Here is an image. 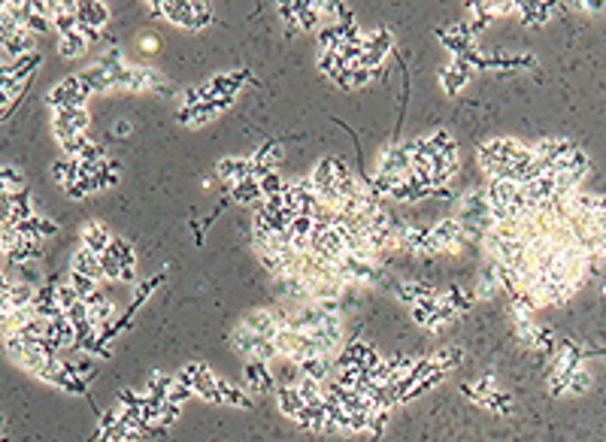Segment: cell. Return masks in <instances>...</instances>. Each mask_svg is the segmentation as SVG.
<instances>
[{
    "label": "cell",
    "mask_w": 606,
    "mask_h": 442,
    "mask_svg": "<svg viewBox=\"0 0 606 442\" xmlns=\"http://www.w3.org/2000/svg\"><path fill=\"white\" fill-rule=\"evenodd\" d=\"M273 346L279 351V358L291 360L294 367H300L303 360H309V358H319V348L312 343V336L300 333V331H288V327H282V331L273 336Z\"/></svg>",
    "instance_id": "obj_1"
},
{
    "label": "cell",
    "mask_w": 606,
    "mask_h": 442,
    "mask_svg": "<svg viewBox=\"0 0 606 442\" xmlns=\"http://www.w3.org/2000/svg\"><path fill=\"white\" fill-rule=\"evenodd\" d=\"M231 346L237 348L246 360H261V364H270V360H276V358H279V351H276V346L270 343V339L255 336L246 324H237V327H233V333H231Z\"/></svg>",
    "instance_id": "obj_2"
},
{
    "label": "cell",
    "mask_w": 606,
    "mask_h": 442,
    "mask_svg": "<svg viewBox=\"0 0 606 442\" xmlns=\"http://www.w3.org/2000/svg\"><path fill=\"white\" fill-rule=\"evenodd\" d=\"M395 49V40H391V33L388 31H376V33H367L364 37V55H361V70H370V73H376L379 67H382V61L388 58V52Z\"/></svg>",
    "instance_id": "obj_3"
},
{
    "label": "cell",
    "mask_w": 606,
    "mask_h": 442,
    "mask_svg": "<svg viewBox=\"0 0 606 442\" xmlns=\"http://www.w3.org/2000/svg\"><path fill=\"white\" fill-rule=\"evenodd\" d=\"M243 385L252 394L276 391V379H273V372H270V364H261V360H246V367H243Z\"/></svg>",
    "instance_id": "obj_4"
},
{
    "label": "cell",
    "mask_w": 606,
    "mask_h": 442,
    "mask_svg": "<svg viewBox=\"0 0 606 442\" xmlns=\"http://www.w3.org/2000/svg\"><path fill=\"white\" fill-rule=\"evenodd\" d=\"M255 336H261V339H270L273 343V336L282 331V321H279V312L276 309H255L246 315V321H243Z\"/></svg>",
    "instance_id": "obj_5"
},
{
    "label": "cell",
    "mask_w": 606,
    "mask_h": 442,
    "mask_svg": "<svg viewBox=\"0 0 606 442\" xmlns=\"http://www.w3.org/2000/svg\"><path fill=\"white\" fill-rule=\"evenodd\" d=\"M216 176L221 182H231L237 185L243 179H252V161L249 158H221L216 164Z\"/></svg>",
    "instance_id": "obj_6"
},
{
    "label": "cell",
    "mask_w": 606,
    "mask_h": 442,
    "mask_svg": "<svg viewBox=\"0 0 606 442\" xmlns=\"http://www.w3.org/2000/svg\"><path fill=\"white\" fill-rule=\"evenodd\" d=\"M395 294H397V300L407 303V306H419L422 300H436L440 297V291H436L434 285H424V282H415V279L395 285Z\"/></svg>",
    "instance_id": "obj_7"
},
{
    "label": "cell",
    "mask_w": 606,
    "mask_h": 442,
    "mask_svg": "<svg viewBox=\"0 0 606 442\" xmlns=\"http://www.w3.org/2000/svg\"><path fill=\"white\" fill-rule=\"evenodd\" d=\"M82 248H88V252H94V255H104L109 243H112V233L104 221H88L82 224Z\"/></svg>",
    "instance_id": "obj_8"
},
{
    "label": "cell",
    "mask_w": 606,
    "mask_h": 442,
    "mask_svg": "<svg viewBox=\"0 0 606 442\" xmlns=\"http://www.w3.org/2000/svg\"><path fill=\"white\" fill-rule=\"evenodd\" d=\"M379 173H388V176H407L409 173V152L407 145H391V149L382 152V161H379Z\"/></svg>",
    "instance_id": "obj_9"
},
{
    "label": "cell",
    "mask_w": 606,
    "mask_h": 442,
    "mask_svg": "<svg viewBox=\"0 0 606 442\" xmlns=\"http://www.w3.org/2000/svg\"><path fill=\"white\" fill-rule=\"evenodd\" d=\"M76 21L88 28H104L109 21V6L106 4H97V0H85V4H76ZM76 25V28H79Z\"/></svg>",
    "instance_id": "obj_10"
},
{
    "label": "cell",
    "mask_w": 606,
    "mask_h": 442,
    "mask_svg": "<svg viewBox=\"0 0 606 442\" xmlns=\"http://www.w3.org/2000/svg\"><path fill=\"white\" fill-rule=\"evenodd\" d=\"M576 152V143L573 140H558V137H549V140H540L534 145V155L543 158V161H561V158L573 155Z\"/></svg>",
    "instance_id": "obj_11"
},
{
    "label": "cell",
    "mask_w": 606,
    "mask_h": 442,
    "mask_svg": "<svg viewBox=\"0 0 606 442\" xmlns=\"http://www.w3.org/2000/svg\"><path fill=\"white\" fill-rule=\"evenodd\" d=\"M70 270L73 273H82L94 282H104V270H100V260L94 252H88V248H76L73 258H70Z\"/></svg>",
    "instance_id": "obj_12"
},
{
    "label": "cell",
    "mask_w": 606,
    "mask_h": 442,
    "mask_svg": "<svg viewBox=\"0 0 606 442\" xmlns=\"http://www.w3.org/2000/svg\"><path fill=\"white\" fill-rule=\"evenodd\" d=\"M470 73H473V70H470V67H467L461 58H455V61L443 70V76H440V82H443V88H446V94H458V92H461V88L467 85Z\"/></svg>",
    "instance_id": "obj_13"
},
{
    "label": "cell",
    "mask_w": 606,
    "mask_h": 442,
    "mask_svg": "<svg viewBox=\"0 0 606 442\" xmlns=\"http://www.w3.org/2000/svg\"><path fill=\"white\" fill-rule=\"evenodd\" d=\"M76 79H79V85L88 88L92 94L97 92H109V73H106V64L100 61V64H92V67H85L82 73H76Z\"/></svg>",
    "instance_id": "obj_14"
},
{
    "label": "cell",
    "mask_w": 606,
    "mask_h": 442,
    "mask_svg": "<svg viewBox=\"0 0 606 442\" xmlns=\"http://www.w3.org/2000/svg\"><path fill=\"white\" fill-rule=\"evenodd\" d=\"M164 18L170 21V25H179V28H188L192 31V21H194V4H179V0H164Z\"/></svg>",
    "instance_id": "obj_15"
},
{
    "label": "cell",
    "mask_w": 606,
    "mask_h": 442,
    "mask_svg": "<svg viewBox=\"0 0 606 442\" xmlns=\"http://www.w3.org/2000/svg\"><path fill=\"white\" fill-rule=\"evenodd\" d=\"M49 173H52V179L61 188H67V185L79 182V161H70V158H55L52 167H49Z\"/></svg>",
    "instance_id": "obj_16"
},
{
    "label": "cell",
    "mask_w": 606,
    "mask_h": 442,
    "mask_svg": "<svg viewBox=\"0 0 606 442\" xmlns=\"http://www.w3.org/2000/svg\"><path fill=\"white\" fill-rule=\"evenodd\" d=\"M276 403H279V412L288 415V418H294L303 406H307V403L300 400V394H297L294 385H279V388H276Z\"/></svg>",
    "instance_id": "obj_17"
},
{
    "label": "cell",
    "mask_w": 606,
    "mask_h": 442,
    "mask_svg": "<svg viewBox=\"0 0 606 442\" xmlns=\"http://www.w3.org/2000/svg\"><path fill=\"white\" fill-rule=\"evenodd\" d=\"M555 4H519V16L522 25H546L552 18Z\"/></svg>",
    "instance_id": "obj_18"
},
{
    "label": "cell",
    "mask_w": 606,
    "mask_h": 442,
    "mask_svg": "<svg viewBox=\"0 0 606 442\" xmlns=\"http://www.w3.org/2000/svg\"><path fill=\"white\" fill-rule=\"evenodd\" d=\"M219 397H221V403H228V406H240V409H252V397L246 394L243 388H237V385L224 382V379H219Z\"/></svg>",
    "instance_id": "obj_19"
},
{
    "label": "cell",
    "mask_w": 606,
    "mask_h": 442,
    "mask_svg": "<svg viewBox=\"0 0 606 442\" xmlns=\"http://www.w3.org/2000/svg\"><path fill=\"white\" fill-rule=\"evenodd\" d=\"M40 61H43L40 52H31V55H21V58H16L13 61V79H16V82H21V85H28V79L40 67Z\"/></svg>",
    "instance_id": "obj_20"
},
{
    "label": "cell",
    "mask_w": 606,
    "mask_h": 442,
    "mask_svg": "<svg viewBox=\"0 0 606 442\" xmlns=\"http://www.w3.org/2000/svg\"><path fill=\"white\" fill-rule=\"evenodd\" d=\"M231 200H237V203H258V200H264L261 194V185L255 182V179H243V182L237 185H231Z\"/></svg>",
    "instance_id": "obj_21"
},
{
    "label": "cell",
    "mask_w": 606,
    "mask_h": 442,
    "mask_svg": "<svg viewBox=\"0 0 606 442\" xmlns=\"http://www.w3.org/2000/svg\"><path fill=\"white\" fill-rule=\"evenodd\" d=\"M33 297H37V288L33 285L13 282V288H9V309H28V306H33Z\"/></svg>",
    "instance_id": "obj_22"
},
{
    "label": "cell",
    "mask_w": 606,
    "mask_h": 442,
    "mask_svg": "<svg viewBox=\"0 0 606 442\" xmlns=\"http://www.w3.org/2000/svg\"><path fill=\"white\" fill-rule=\"evenodd\" d=\"M88 52V43L79 37V31H73V33H67V37L58 40V55L61 58H79V55Z\"/></svg>",
    "instance_id": "obj_23"
},
{
    "label": "cell",
    "mask_w": 606,
    "mask_h": 442,
    "mask_svg": "<svg viewBox=\"0 0 606 442\" xmlns=\"http://www.w3.org/2000/svg\"><path fill=\"white\" fill-rule=\"evenodd\" d=\"M109 252L119 258L121 270H125V267L137 270V255H133V245H131L128 240H121V236H112V243H109Z\"/></svg>",
    "instance_id": "obj_24"
},
{
    "label": "cell",
    "mask_w": 606,
    "mask_h": 442,
    "mask_svg": "<svg viewBox=\"0 0 606 442\" xmlns=\"http://www.w3.org/2000/svg\"><path fill=\"white\" fill-rule=\"evenodd\" d=\"M588 388H591V372H588L585 367H579V370L570 372V379H567V394L579 397V394H585Z\"/></svg>",
    "instance_id": "obj_25"
},
{
    "label": "cell",
    "mask_w": 606,
    "mask_h": 442,
    "mask_svg": "<svg viewBox=\"0 0 606 442\" xmlns=\"http://www.w3.org/2000/svg\"><path fill=\"white\" fill-rule=\"evenodd\" d=\"M16 231H18V240H25V243H43V231H40V215H37V219H28V221L16 224Z\"/></svg>",
    "instance_id": "obj_26"
},
{
    "label": "cell",
    "mask_w": 606,
    "mask_h": 442,
    "mask_svg": "<svg viewBox=\"0 0 606 442\" xmlns=\"http://www.w3.org/2000/svg\"><path fill=\"white\" fill-rule=\"evenodd\" d=\"M97 260H100V270H104V279H116V282H121V264H119V258L109 252L104 255H97Z\"/></svg>",
    "instance_id": "obj_27"
},
{
    "label": "cell",
    "mask_w": 606,
    "mask_h": 442,
    "mask_svg": "<svg viewBox=\"0 0 606 442\" xmlns=\"http://www.w3.org/2000/svg\"><path fill=\"white\" fill-rule=\"evenodd\" d=\"M258 185H261V194L264 197H276V194H282L288 182H282V176H279V173H270V176H264Z\"/></svg>",
    "instance_id": "obj_28"
},
{
    "label": "cell",
    "mask_w": 606,
    "mask_h": 442,
    "mask_svg": "<svg viewBox=\"0 0 606 442\" xmlns=\"http://www.w3.org/2000/svg\"><path fill=\"white\" fill-rule=\"evenodd\" d=\"M161 279H164V276H152L149 282H143V285L137 288V300H133V303H131V312H133V309H140V306H143L145 300H149V297H152V291H155V288H158V285H161Z\"/></svg>",
    "instance_id": "obj_29"
},
{
    "label": "cell",
    "mask_w": 606,
    "mask_h": 442,
    "mask_svg": "<svg viewBox=\"0 0 606 442\" xmlns=\"http://www.w3.org/2000/svg\"><path fill=\"white\" fill-rule=\"evenodd\" d=\"M319 70L328 79H334L340 73V58H336V52H319Z\"/></svg>",
    "instance_id": "obj_30"
},
{
    "label": "cell",
    "mask_w": 606,
    "mask_h": 442,
    "mask_svg": "<svg viewBox=\"0 0 606 442\" xmlns=\"http://www.w3.org/2000/svg\"><path fill=\"white\" fill-rule=\"evenodd\" d=\"M55 297H58V306H61L64 312H70L73 306L79 303V297H76V291H73L70 285H67V282H64V285H58V294H55Z\"/></svg>",
    "instance_id": "obj_31"
},
{
    "label": "cell",
    "mask_w": 606,
    "mask_h": 442,
    "mask_svg": "<svg viewBox=\"0 0 606 442\" xmlns=\"http://www.w3.org/2000/svg\"><path fill=\"white\" fill-rule=\"evenodd\" d=\"M212 21V9L206 4H194V21H192V31H204Z\"/></svg>",
    "instance_id": "obj_32"
},
{
    "label": "cell",
    "mask_w": 606,
    "mask_h": 442,
    "mask_svg": "<svg viewBox=\"0 0 606 442\" xmlns=\"http://www.w3.org/2000/svg\"><path fill=\"white\" fill-rule=\"evenodd\" d=\"M25 31L31 33V37H33V33H49V31H52V21H49V18H40V16H33V13H31V16H28V21H25Z\"/></svg>",
    "instance_id": "obj_33"
},
{
    "label": "cell",
    "mask_w": 606,
    "mask_h": 442,
    "mask_svg": "<svg viewBox=\"0 0 606 442\" xmlns=\"http://www.w3.org/2000/svg\"><path fill=\"white\" fill-rule=\"evenodd\" d=\"M40 231H43V240H46V236L58 233V224H55L52 219H43V215H40Z\"/></svg>",
    "instance_id": "obj_34"
},
{
    "label": "cell",
    "mask_w": 606,
    "mask_h": 442,
    "mask_svg": "<svg viewBox=\"0 0 606 442\" xmlns=\"http://www.w3.org/2000/svg\"><path fill=\"white\" fill-rule=\"evenodd\" d=\"M491 25V16H476L473 21H470V33H479V31H485Z\"/></svg>",
    "instance_id": "obj_35"
},
{
    "label": "cell",
    "mask_w": 606,
    "mask_h": 442,
    "mask_svg": "<svg viewBox=\"0 0 606 442\" xmlns=\"http://www.w3.org/2000/svg\"><path fill=\"white\" fill-rule=\"evenodd\" d=\"M64 194L70 197V200H82V197H85V188H82L79 182H73V185H67V188H64Z\"/></svg>",
    "instance_id": "obj_36"
},
{
    "label": "cell",
    "mask_w": 606,
    "mask_h": 442,
    "mask_svg": "<svg viewBox=\"0 0 606 442\" xmlns=\"http://www.w3.org/2000/svg\"><path fill=\"white\" fill-rule=\"evenodd\" d=\"M576 6L579 9H588V13H600V9H606V4H600V0H597V4H591V0H579Z\"/></svg>",
    "instance_id": "obj_37"
},
{
    "label": "cell",
    "mask_w": 606,
    "mask_h": 442,
    "mask_svg": "<svg viewBox=\"0 0 606 442\" xmlns=\"http://www.w3.org/2000/svg\"><path fill=\"white\" fill-rule=\"evenodd\" d=\"M431 197H440V200H452V188L443 185V188H431Z\"/></svg>",
    "instance_id": "obj_38"
},
{
    "label": "cell",
    "mask_w": 606,
    "mask_h": 442,
    "mask_svg": "<svg viewBox=\"0 0 606 442\" xmlns=\"http://www.w3.org/2000/svg\"><path fill=\"white\" fill-rule=\"evenodd\" d=\"M131 131H133V128H131V121H119V124H116V137H121V140L131 137Z\"/></svg>",
    "instance_id": "obj_39"
},
{
    "label": "cell",
    "mask_w": 606,
    "mask_h": 442,
    "mask_svg": "<svg viewBox=\"0 0 606 442\" xmlns=\"http://www.w3.org/2000/svg\"><path fill=\"white\" fill-rule=\"evenodd\" d=\"M133 276H137V270H131V267H125V270H121V282H137Z\"/></svg>",
    "instance_id": "obj_40"
},
{
    "label": "cell",
    "mask_w": 606,
    "mask_h": 442,
    "mask_svg": "<svg viewBox=\"0 0 606 442\" xmlns=\"http://www.w3.org/2000/svg\"><path fill=\"white\" fill-rule=\"evenodd\" d=\"M155 49H158V43L155 40H143V52H155Z\"/></svg>",
    "instance_id": "obj_41"
}]
</instances>
